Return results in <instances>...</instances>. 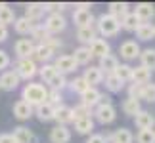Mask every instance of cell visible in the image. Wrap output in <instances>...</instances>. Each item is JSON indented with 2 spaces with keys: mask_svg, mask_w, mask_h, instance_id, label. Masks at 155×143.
<instances>
[{
  "mask_svg": "<svg viewBox=\"0 0 155 143\" xmlns=\"http://www.w3.org/2000/svg\"><path fill=\"white\" fill-rule=\"evenodd\" d=\"M46 97H48V88L40 82H29L21 90V99L31 107H38L46 103Z\"/></svg>",
  "mask_w": 155,
  "mask_h": 143,
  "instance_id": "obj_1",
  "label": "cell"
},
{
  "mask_svg": "<svg viewBox=\"0 0 155 143\" xmlns=\"http://www.w3.org/2000/svg\"><path fill=\"white\" fill-rule=\"evenodd\" d=\"M96 29L102 37H115V34H119V31H121V21L115 19V17L109 15V14H102L96 19Z\"/></svg>",
  "mask_w": 155,
  "mask_h": 143,
  "instance_id": "obj_2",
  "label": "cell"
},
{
  "mask_svg": "<svg viewBox=\"0 0 155 143\" xmlns=\"http://www.w3.org/2000/svg\"><path fill=\"white\" fill-rule=\"evenodd\" d=\"M14 71H15V75L19 76V80H31V78L37 76L38 67L31 57H23V59H17L15 61V69Z\"/></svg>",
  "mask_w": 155,
  "mask_h": 143,
  "instance_id": "obj_3",
  "label": "cell"
},
{
  "mask_svg": "<svg viewBox=\"0 0 155 143\" xmlns=\"http://www.w3.org/2000/svg\"><path fill=\"white\" fill-rule=\"evenodd\" d=\"M65 27H67V19H65L61 14H50L48 17H46V21H44V29L50 34L61 33Z\"/></svg>",
  "mask_w": 155,
  "mask_h": 143,
  "instance_id": "obj_4",
  "label": "cell"
},
{
  "mask_svg": "<svg viewBox=\"0 0 155 143\" xmlns=\"http://www.w3.org/2000/svg\"><path fill=\"white\" fill-rule=\"evenodd\" d=\"M92 115L96 116V120L100 124H111L113 120H115V116H117V111H115V107L113 105H104V107H96V109L92 111Z\"/></svg>",
  "mask_w": 155,
  "mask_h": 143,
  "instance_id": "obj_5",
  "label": "cell"
},
{
  "mask_svg": "<svg viewBox=\"0 0 155 143\" xmlns=\"http://www.w3.org/2000/svg\"><path fill=\"white\" fill-rule=\"evenodd\" d=\"M19 76L15 75V71H4L2 75H0V90L4 92H14L17 86H19Z\"/></svg>",
  "mask_w": 155,
  "mask_h": 143,
  "instance_id": "obj_6",
  "label": "cell"
},
{
  "mask_svg": "<svg viewBox=\"0 0 155 143\" xmlns=\"http://www.w3.org/2000/svg\"><path fill=\"white\" fill-rule=\"evenodd\" d=\"M82 78H84V82L90 88H96L98 84H102L104 82V73L100 71L98 67H94V65H88V67L84 69V75H82Z\"/></svg>",
  "mask_w": 155,
  "mask_h": 143,
  "instance_id": "obj_7",
  "label": "cell"
},
{
  "mask_svg": "<svg viewBox=\"0 0 155 143\" xmlns=\"http://www.w3.org/2000/svg\"><path fill=\"white\" fill-rule=\"evenodd\" d=\"M52 65L56 67L58 73H61V75L73 73V71H77V67H79V65L75 63V59L71 57V56H59V57H56V61H54Z\"/></svg>",
  "mask_w": 155,
  "mask_h": 143,
  "instance_id": "obj_8",
  "label": "cell"
},
{
  "mask_svg": "<svg viewBox=\"0 0 155 143\" xmlns=\"http://www.w3.org/2000/svg\"><path fill=\"white\" fill-rule=\"evenodd\" d=\"M140 46L136 40H124V42L121 44V48H119V53L127 59V61H132V59L140 57Z\"/></svg>",
  "mask_w": 155,
  "mask_h": 143,
  "instance_id": "obj_9",
  "label": "cell"
},
{
  "mask_svg": "<svg viewBox=\"0 0 155 143\" xmlns=\"http://www.w3.org/2000/svg\"><path fill=\"white\" fill-rule=\"evenodd\" d=\"M132 14L138 17L142 23H150L155 15V6L150 4V2H140V4H136V10Z\"/></svg>",
  "mask_w": 155,
  "mask_h": 143,
  "instance_id": "obj_10",
  "label": "cell"
},
{
  "mask_svg": "<svg viewBox=\"0 0 155 143\" xmlns=\"http://www.w3.org/2000/svg\"><path fill=\"white\" fill-rule=\"evenodd\" d=\"M54 57V50L50 46H46V44H38V46H35V50H33V53H31V59L35 63H50V59Z\"/></svg>",
  "mask_w": 155,
  "mask_h": 143,
  "instance_id": "obj_11",
  "label": "cell"
},
{
  "mask_svg": "<svg viewBox=\"0 0 155 143\" xmlns=\"http://www.w3.org/2000/svg\"><path fill=\"white\" fill-rule=\"evenodd\" d=\"M88 50H90L92 57H100V59L111 53V48H109V44H107L104 38H96V40H92V42L88 44Z\"/></svg>",
  "mask_w": 155,
  "mask_h": 143,
  "instance_id": "obj_12",
  "label": "cell"
},
{
  "mask_svg": "<svg viewBox=\"0 0 155 143\" xmlns=\"http://www.w3.org/2000/svg\"><path fill=\"white\" fill-rule=\"evenodd\" d=\"M73 23L77 27H94V15L92 11H86V10H75L73 11Z\"/></svg>",
  "mask_w": 155,
  "mask_h": 143,
  "instance_id": "obj_13",
  "label": "cell"
},
{
  "mask_svg": "<svg viewBox=\"0 0 155 143\" xmlns=\"http://www.w3.org/2000/svg\"><path fill=\"white\" fill-rule=\"evenodd\" d=\"M107 141H111V143H132L134 141V135H132V132H130L128 128H119L113 134L107 135L105 143Z\"/></svg>",
  "mask_w": 155,
  "mask_h": 143,
  "instance_id": "obj_14",
  "label": "cell"
},
{
  "mask_svg": "<svg viewBox=\"0 0 155 143\" xmlns=\"http://www.w3.org/2000/svg\"><path fill=\"white\" fill-rule=\"evenodd\" d=\"M35 115V107H31L29 103H25L23 99H19L17 103H14V116L19 120H29Z\"/></svg>",
  "mask_w": 155,
  "mask_h": 143,
  "instance_id": "obj_15",
  "label": "cell"
},
{
  "mask_svg": "<svg viewBox=\"0 0 155 143\" xmlns=\"http://www.w3.org/2000/svg\"><path fill=\"white\" fill-rule=\"evenodd\" d=\"M54 120L58 122V126H67L69 122H73V116H71V107L67 105H58L56 111H54Z\"/></svg>",
  "mask_w": 155,
  "mask_h": 143,
  "instance_id": "obj_16",
  "label": "cell"
},
{
  "mask_svg": "<svg viewBox=\"0 0 155 143\" xmlns=\"http://www.w3.org/2000/svg\"><path fill=\"white\" fill-rule=\"evenodd\" d=\"M134 124L140 130H153V126H155V116L151 115V113H147V111L142 109L138 115L134 116Z\"/></svg>",
  "mask_w": 155,
  "mask_h": 143,
  "instance_id": "obj_17",
  "label": "cell"
},
{
  "mask_svg": "<svg viewBox=\"0 0 155 143\" xmlns=\"http://www.w3.org/2000/svg\"><path fill=\"white\" fill-rule=\"evenodd\" d=\"M14 50H15V53H17V59L31 57V53H33V50H35V44H33L31 38H21V40H17V42H15Z\"/></svg>",
  "mask_w": 155,
  "mask_h": 143,
  "instance_id": "obj_18",
  "label": "cell"
},
{
  "mask_svg": "<svg viewBox=\"0 0 155 143\" xmlns=\"http://www.w3.org/2000/svg\"><path fill=\"white\" fill-rule=\"evenodd\" d=\"M117 67H119V59H117L115 56H111V53L100 59V65H98V69L104 73V76H107V75H115Z\"/></svg>",
  "mask_w": 155,
  "mask_h": 143,
  "instance_id": "obj_19",
  "label": "cell"
},
{
  "mask_svg": "<svg viewBox=\"0 0 155 143\" xmlns=\"http://www.w3.org/2000/svg\"><path fill=\"white\" fill-rule=\"evenodd\" d=\"M50 141L52 143H69L71 141V130L67 126H56L50 130Z\"/></svg>",
  "mask_w": 155,
  "mask_h": 143,
  "instance_id": "obj_20",
  "label": "cell"
},
{
  "mask_svg": "<svg viewBox=\"0 0 155 143\" xmlns=\"http://www.w3.org/2000/svg\"><path fill=\"white\" fill-rule=\"evenodd\" d=\"M107 8H109V11H107V14L113 15V17H115V19H119V21H123L124 17L130 14V6H128L127 2H111Z\"/></svg>",
  "mask_w": 155,
  "mask_h": 143,
  "instance_id": "obj_21",
  "label": "cell"
},
{
  "mask_svg": "<svg viewBox=\"0 0 155 143\" xmlns=\"http://www.w3.org/2000/svg\"><path fill=\"white\" fill-rule=\"evenodd\" d=\"M42 15H44V4L33 2V4H27L25 6V17H27L29 21L38 23L40 19H42Z\"/></svg>",
  "mask_w": 155,
  "mask_h": 143,
  "instance_id": "obj_22",
  "label": "cell"
},
{
  "mask_svg": "<svg viewBox=\"0 0 155 143\" xmlns=\"http://www.w3.org/2000/svg\"><path fill=\"white\" fill-rule=\"evenodd\" d=\"M14 139H15V143H37V138H35V134L31 132L29 128H25V126H17V128H14Z\"/></svg>",
  "mask_w": 155,
  "mask_h": 143,
  "instance_id": "obj_23",
  "label": "cell"
},
{
  "mask_svg": "<svg viewBox=\"0 0 155 143\" xmlns=\"http://www.w3.org/2000/svg\"><path fill=\"white\" fill-rule=\"evenodd\" d=\"M54 111H56V107L50 105L48 101L42 105H38V107H35V115H37V118L40 122H50L54 120Z\"/></svg>",
  "mask_w": 155,
  "mask_h": 143,
  "instance_id": "obj_24",
  "label": "cell"
},
{
  "mask_svg": "<svg viewBox=\"0 0 155 143\" xmlns=\"http://www.w3.org/2000/svg\"><path fill=\"white\" fill-rule=\"evenodd\" d=\"M100 94L102 92H98V88H88L84 94H81V105L88 107V109H94V107L98 105Z\"/></svg>",
  "mask_w": 155,
  "mask_h": 143,
  "instance_id": "obj_25",
  "label": "cell"
},
{
  "mask_svg": "<svg viewBox=\"0 0 155 143\" xmlns=\"http://www.w3.org/2000/svg\"><path fill=\"white\" fill-rule=\"evenodd\" d=\"M132 82L134 84H140V86L151 82V71H147L146 67H142V65L132 67Z\"/></svg>",
  "mask_w": 155,
  "mask_h": 143,
  "instance_id": "obj_26",
  "label": "cell"
},
{
  "mask_svg": "<svg viewBox=\"0 0 155 143\" xmlns=\"http://www.w3.org/2000/svg\"><path fill=\"white\" fill-rule=\"evenodd\" d=\"M37 25H38V23L29 21L25 15H23V17H15V21H14V29H15V33H19V34H31L33 29Z\"/></svg>",
  "mask_w": 155,
  "mask_h": 143,
  "instance_id": "obj_27",
  "label": "cell"
},
{
  "mask_svg": "<svg viewBox=\"0 0 155 143\" xmlns=\"http://www.w3.org/2000/svg\"><path fill=\"white\" fill-rule=\"evenodd\" d=\"M71 57L75 59L77 65H90V61H92V53L88 50V46H79Z\"/></svg>",
  "mask_w": 155,
  "mask_h": 143,
  "instance_id": "obj_28",
  "label": "cell"
},
{
  "mask_svg": "<svg viewBox=\"0 0 155 143\" xmlns=\"http://www.w3.org/2000/svg\"><path fill=\"white\" fill-rule=\"evenodd\" d=\"M77 40H79L81 44L88 46L92 40H96V29H94V27H81V29H77Z\"/></svg>",
  "mask_w": 155,
  "mask_h": 143,
  "instance_id": "obj_29",
  "label": "cell"
},
{
  "mask_svg": "<svg viewBox=\"0 0 155 143\" xmlns=\"http://www.w3.org/2000/svg\"><path fill=\"white\" fill-rule=\"evenodd\" d=\"M140 65L147 71H155V48H147L140 52Z\"/></svg>",
  "mask_w": 155,
  "mask_h": 143,
  "instance_id": "obj_30",
  "label": "cell"
},
{
  "mask_svg": "<svg viewBox=\"0 0 155 143\" xmlns=\"http://www.w3.org/2000/svg\"><path fill=\"white\" fill-rule=\"evenodd\" d=\"M136 37L140 40H146V42L155 38V25H151V23H140V27L136 29Z\"/></svg>",
  "mask_w": 155,
  "mask_h": 143,
  "instance_id": "obj_31",
  "label": "cell"
},
{
  "mask_svg": "<svg viewBox=\"0 0 155 143\" xmlns=\"http://www.w3.org/2000/svg\"><path fill=\"white\" fill-rule=\"evenodd\" d=\"M140 111H142V107H140V101H138V99H134V97H127V99L123 101V113H124V115L136 116Z\"/></svg>",
  "mask_w": 155,
  "mask_h": 143,
  "instance_id": "obj_32",
  "label": "cell"
},
{
  "mask_svg": "<svg viewBox=\"0 0 155 143\" xmlns=\"http://www.w3.org/2000/svg\"><path fill=\"white\" fill-rule=\"evenodd\" d=\"M75 130H77L79 134H82V135H90L92 130H94V120H92V116L81 118V120H75Z\"/></svg>",
  "mask_w": 155,
  "mask_h": 143,
  "instance_id": "obj_33",
  "label": "cell"
},
{
  "mask_svg": "<svg viewBox=\"0 0 155 143\" xmlns=\"http://www.w3.org/2000/svg\"><path fill=\"white\" fill-rule=\"evenodd\" d=\"M104 82H105L107 92H111V94L121 92V90H123V86H124V82H121V80H119L117 76H115V75H107L105 78H104Z\"/></svg>",
  "mask_w": 155,
  "mask_h": 143,
  "instance_id": "obj_34",
  "label": "cell"
},
{
  "mask_svg": "<svg viewBox=\"0 0 155 143\" xmlns=\"http://www.w3.org/2000/svg\"><path fill=\"white\" fill-rule=\"evenodd\" d=\"M140 19H138V17H136L134 14H132V11H130V14L127 15V17H124V19L121 21V27L124 29V31H130V33H136V29H138L140 27Z\"/></svg>",
  "mask_w": 155,
  "mask_h": 143,
  "instance_id": "obj_35",
  "label": "cell"
},
{
  "mask_svg": "<svg viewBox=\"0 0 155 143\" xmlns=\"http://www.w3.org/2000/svg\"><path fill=\"white\" fill-rule=\"evenodd\" d=\"M14 21H15V11L12 10L8 4H6L4 8H0V25L8 27V25H12Z\"/></svg>",
  "mask_w": 155,
  "mask_h": 143,
  "instance_id": "obj_36",
  "label": "cell"
},
{
  "mask_svg": "<svg viewBox=\"0 0 155 143\" xmlns=\"http://www.w3.org/2000/svg\"><path fill=\"white\" fill-rule=\"evenodd\" d=\"M115 76L121 82H128V80H132V67L127 63H119V67L115 71Z\"/></svg>",
  "mask_w": 155,
  "mask_h": 143,
  "instance_id": "obj_37",
  "label": "cell"
},
{
  "mask_svg": "<svg viewBox=\"0 0 155 143\" xmlns=\"http://www.w3.org/2000/svg\"><path fill=\"white\" fill-rule=\"evenodd\" d=\"M71 116H73V122L81 120V118H88V116H92V109H88V107L79 103L77 107H71Z\"/></svg>",
  "mask_w": 155,
  "mask_h": 143,
  "instance_id": "obj_38",
  "label": "cell"
},
{
  "mask_svg": "<svg viewBox=\"0 0 155 143\" xmlns=\"http://www.w3.org/2000/svg\"><path fill=\"white\" fill-rule=\"evenodd\" d=\"M48 86H50V90H58V92H61L63 88L67 86V78H65V75L58 73L56 76H52V78L48 80Z\"/></svg>",
  "mask_w": 155,
  "mask_h": 143,
  "instance_id": "obj_39",
  "label": "cell"
},
{
  "mask_svg": "<svg viewBox=\"0 0 155 143\" xmlns=\"http://www.w3.org/2000/svg\"><path fill=\"white\" fill-rule=\"evenodd\" d=\"M37 75H38L44 82H48L52 76H56V75H58V71H56V67H54L52 63H44L42 67H38V73H37Z\"/></svg>",
  "mask_w": 155,
  "mask_h": 143,
  "instance_id": "obj_40",
  "label": "cell"
},
{
  "mask_svg": "<svg viewBox=\"0 0 155 143\" xmlns=\"http://www.w3.org/2000/svg\"><path fill=\"white\" fill-rule=\"evenodd\" d=\"M67 84H69L71 90H73L75 94H79V95H81V94H84L88 88H90V86H88L86 82H84V78H82V76H77V78H73L71 82H67Z\"/></svg>",
  "mask_w": 155,
  "mask_h": 143,
  "instance_id": "obj_41",
  "label": "cell"
},
{
  "mask_svg": "<svg viewBox=\"0 0 155 143\" xmlns=\"http://www.w3.org/2000/svg\"><path fill=\"white\" fill-rule=\"evenodd\" d=\"M140 99L147 101V103H155V84L153 82H147V84L142 86V97Z\"/></svg>",
  "mask_w": 155,
  "mask_h": 143,
  "instance_id": "obj_42",
  "label": "cell"
},
{
  "mask_svg": "<svg viewBox=\"0 0 155 143\" xmlns=\"http://www.w3.org/2000/svg\"><path fill=\"white\" fill-rule=\"evenodd\" d=\"M31 37H33L35 40H40V44H42L46 38H50V37H52V34H50V33H48V31H46V29H44V25H40V23H38V25L33 29ZM33 38H31V40H33Z\"/></svg>",
  "mask_w": 155,
  "mask_h": 143,
  "instance_id": "obj_43",
  "label": "cell"
},
{
  "mask_svg": "<svg viewBox=\"0 0 155 143\" xmlns=\"http://www.w3.org/2000/svg\"><path fill=\"white\" fill-rule=\"evenodd\" d=\"M136 141H138V143H155L153 130H140L138 135H136Z\"/></svg>",
  "mask_w": 155,
  "mask_h": 143,
  "instance_id": "obj_44",
  "label": "cell"
},
{
  "mask_svg": "<svg viewBox=\"0 0 155 143\" xmlns=\"http://www.w3.org/2000/svg\"><path fill=\"white\" fill-rule=\"evenodd\" d=\"M61 92H58V90H48V97H46V101H48L50 105L54 107H58V105H61Z\"/></svg>",
  "mask_w": 155,
  "mask_h": 143,
  "instance_id": "obj_45",
  "label": "cell"
},
{
  "mask_svg": "<svg viewBox=\"0 0 155 143\" xmlns=\"http://www.w3.org/2000/svg\"><path fill=\"white\" fill-rule=\"evenodd\" d=\"M67 8V4H58V2H48L44 4V11H52V14H59Z\"/></svg>",
  "mask_w": 155,
  "mask_h": 143,
  "instance_id": "obj_46",
  "label": "cell"
},
{
  "mask_svg": "<svg viewBox=\"0 0 155 143\" xmlns=\"http://www.w3.org/2000/svg\"><path fill=\"white\" fill-rule=\"evenodd\" d=\"M128 97H134V99L140 101V97H142V86L132 82V84L128 86Z\"/></svg>",
  "mask_w": 155,
  "mask_h": 143,
  "instance_id": "obj_47",
  "label": "cell"
},
{
  "mask_svg": "<svg viewBox=\"0 0 155 143\" xmlns=\"http://www.w3.org/2000/svg\"><path fill=\"white\" fill-rule=\"evenodd\" d=\"M10 63H12L10 56H8V53H6L4 50H0V71H2V73H4V71L10 67Z\"/></svg>",
  "mask_w": 155,
  "mask_h": 143,
  "instance_id": "obj_48",
  "label": "cell"
},
{
  "mask_svg": "<svg viewBox=\"0 0 155 143\" xmlns=\"http://www.w3.org/2000/svg\"><path fill=\"white\" fill-rule=\"evenodd\" d=\"M86 143H105V135H100V134H90Z\"/></svg>",
  "mask_w": 155,
  "mask_h": 143,
  "instance_id": "obj_49",
  "label": "cell"
},
{
  "mask_svg": "<svg viewBox=\"0 0 155 143\" xmlns=\"http://www.w3.org/2000/svg\"><path fill=\"white\" fill-rule=\"evenodd\" d=\"M104 105H113L111 103V97H109V95H105V94H100V99H98V105L96 107H104Z\"/></svg>",
  "mask_w": 155,
  "mask_h": 143,
  "instance_id": "obj_50",
  "label": "cell"
},
{
  "mask_svg": "<svg viewBox=\"0 0 155 143\" xmlns=\"http://www.w3.org/2000/svg\"><path fill=\"white\" fill-rule=\"evenodd\" d=\"M0 143H15L12 134H0Z\"/></svg>",
  "mask_w": 155,
  "mask_h": 143,
  "instance_id": "obj_51",
  "label": "cell"
},
{
  "mask_svg": "<svg viewBox=\"0 0 155 143\" xmlns=\"http://www.w3.org/2000/svg\"><path fill=\"white\" fill-rule=\"evenodd\" d=\"M8 27H4V25H0V42H6L8 40Z\"/></svg>",
  "mask_w": 155,
  "mask_h": 143,
  "instance_id": "obj_52",
  "label": "cell"
},
{
  "mask_svg": "<svg viewBox=\"0 0 155 143\" xmlns=\"http://www.w3.org/2000/svg\"><path fill=\"white\" fill-rule=\"evenodd\" d=\"M92 8V4H88V2H81V4H77V10H86V11H90Z\"/></svg>",
  "mask_w": 155,
  "mask_h": 143,
  "instance_id": "obj_53",
  "label": "cell"
},
{
  "mask_svg": "<svg viewBox=\"0 0 155 143\" xmlns=\"http://www.w3.org/2000/svg\"><path fill=\"white\" fill-rule=\"evenodd\" d=\"M4 6H6V2H0V8H4Z\"/></svg>",
  "mask_w": 155,
  "mask_h": 143,
  "instance_id": "obj_54",
  "label": "cell"
},
{
  "mask_svg": "<svg viewBox=\"0 0 155 143\" xmlns=\"http://www.w3.org/2000/svg\"><path fill=\"white\" fill-rule=\"evenodd\" d=\"M153 134H155V130H153Z\"/></svg>",
  "mask_w": 155,
  "mask_h": 143,
  "instance_id": "obj_55",
  "label": "cell"
}]
</instances>
